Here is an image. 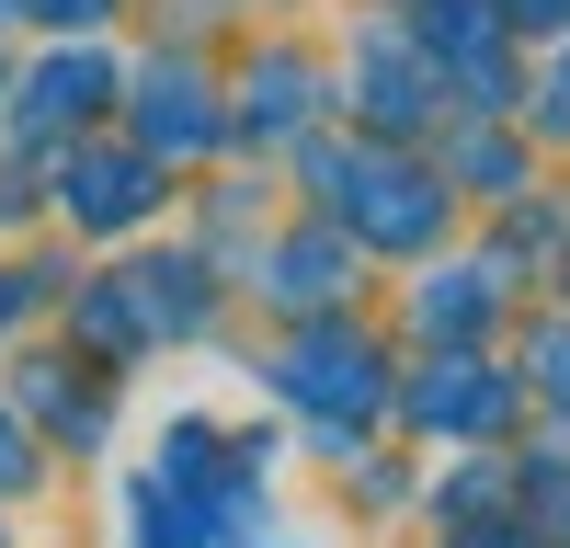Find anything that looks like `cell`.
<instances>
[{"mask_svg": "<svg viewBox=\"0 0 570 548\" xmlns=\"http://www.w3.org/2000/svg\"><path fill=\"white\" fill-rule=\"evenodd\" d=\"M525 23H537V0H525Z\"/></svg>", "mask_w": 570, "mask_h": 548, "instance_id": "1", "label": "cell"}]
</instances>
